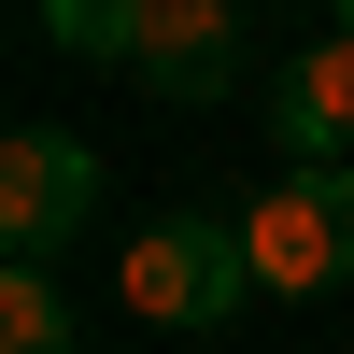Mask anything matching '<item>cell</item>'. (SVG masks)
I'll return each instance as SVG.
<instances>
[{"label": "cell", "instance_id": "1", "mask_svg": "<svg viewBox=\"0 0 354 354\" xmlns=\"http://www.w3.org/2000/svg\"><path fill=\"white\" fill-rule=\"evenodd\" d=\"M113 298H128L142 326H185V340H213L227 312L255 298L241 213H156V227H128V255H113Z\"/></svg>", "mask_w": 354, "mask_h": 354}, {"label": "cell", "instance_id": "4", "mask_svg": "<svg viewBox=\"0 0 354 354\" xmlns=\"http://www.w3.org/2000/svg\"><path fill=\"white\" fill-rule=\"evenodd\" d=\"M270 128H283V170H354V15L312 28L270 85Z\"/></svg>", "mask_w": 354, "mask_h": 354}, {"label": "cell", "instance_id": "3", "mask_svg": "<svg viewBox=\"0 0 354 354\" xmlns=\"http://www.w3.org/2000/svg\"><path fill=\"white\" fill-rule=\"evenodd\" d=\"M100 213V142L85 128H15L0 142V255L15 270H57Z\"/></svg>", "mask_w": 354, "mask_h": 354}, {"label": "cell", "instance_id": "6", "mask_svg": "<svg viewBox=\"0 0 354 354\" xmlns=\"http://www.w3.org/2000/svg\"><path fill=\"white\" fill-rule=\"evenodd\" d=\"M0 354H71V298H57V270H0Z\"/></svg>", "mask_w": 354, "mask_h": 354}, {"label": "cell", "instance_id": "7", "mask_svg": "<svg viewBox=\"0 0 354 354\" xmlns=\"http://www.w3.org/2000/svg\"><path fill=\"white\" fill-rule=\"evenodd\" d=\"M43 43H71V57H142V0H57Z\"/></svg>", "mask_w": 354, "mask_h": 354}, {"label": "cell", "instance_id": "5", "mask_svg": "<svg viewBox=\"0 0 354 354\" xmlns=\"http://www.w3.org/2000/svg\"><path fill=\"white\" fill-rule=\"evenodd\" d=\"M128 71L156 85L170 113H213L227 71H241V15H227V0H142V57Z\"/></svg>", "mask_w": 354, "mask_h": 354}, {"label": "cell", "instance_id": "2", "mask_svg": "<svg viewBox=\"0 0 354 354\" xmlns=\"http://www.w3.org/2000/svg\"><path fill=\"white\" fill-rule=\"evenodd\" d=\"M241 255H255V298H326V283H354V170H283L241 213Z\"/></svg>", "mask_w": 354, "mask_h": 354}]
</instances>
